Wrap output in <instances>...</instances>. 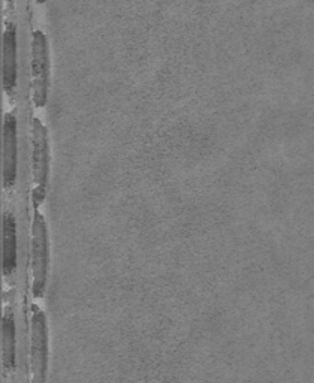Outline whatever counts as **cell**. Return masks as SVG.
<instances>
[{"label":"cell","instance_id":"cell-1","mask_svg":"<svg viewBox=\"0 0 314 383\" xmlns=\"http://www.w3.org/2000/svg\"><path fill=\"white\" fill-rule=\"evenodd\" d=\"M32 269H33V284H32L33 297L42 298L48 274V233L45 219L37 210H35L32 225Z\"/></svg>","mask_w":314,"mask_h":383},{"label":"cell","instance_id":"cell-2","mask_svg":"<svg viewBox=\"0 0 314 383\" xmlns=\"http://www.w3.org/2000/svg\"><path fill=\"white\" fill-rule=\"evenodd\" d=\"M48 181V136L47 129L39 118H33V207L43 202Z\"/></svg>","mask_w":314,"mask_h":383},{"label":"cell","instance_id":"cell-3","mask_svg":"<svg viewBox=\"0 0 314 383\" xmlns=\"http://www.w3.org/2000/svg\"><path fill=\"white\" fill-rule=\"evenodd\" d=\"M48 339L47 320L42 310L33 306L32 314V383H47Z\"/></svg>","mask_w":314,"mask_h":383},{"label":"cell","instance_id":"cell-4","mask_svg":"<svg viewBox=\"0 0 314 383\" xmlns=\"http://www.w3.org/2000/svg\"><path fill=\"white\" fill-rule=\"evenodd\" d=\"M32 77H33V102L37 108L47 104L48 91V50L47 38L36 30L32 40Z\"/></svg>","mask_w":314,"mask_h":383},{"label":"cell","instance_id":"cell-5","mask_svg":"<svg viewBox=\"0 0 314 383\" xmlns=\"http://www.w3.org/2000/svg\"><path fill=\"white\" fill-rule=\"evenodd\" d=\"M17 118L6 113L3 120V153H2V169H3V186L12 187L17 180Z\"/></svg>","mask_w":314,"mask_h":383},{"label":"cell","instance_id":"cell-6","mask_svg":"<svg viewBox=\"0 0 314 383\" xmlns=\"http://www.w3.org/2000/svg\"><path fill=\"white\" fill-rule=\"evenodd\" d=\"M2 59L3 88L8 94H12L17 85V27L12 23H6L3 32Z\"/></svg>","mask_w":314,"mask_h":383},{"label":"cell","instance_id":"cell-7","mask_svg":"<svg viewBox=\"0 0 314 383\" xmlns=\"http://www.w3.org/2000/svg\"><path fill=\"white\" fill-rule=\"evenodd\" d=\"M3 274L8 277L17 269V222L9 213H3Z\"/></svg>","mask_w":314,"mask_h":383},{"label":"cell","instance_id":"cell-8","mask_svg":"<svg viewBox=\"0 0 314 383\" xmlns=\"http://www.w3.org/2000/svg\"><path fill=\"white\" fill-rule=\"evenodd\" d=\"M2 364L5 373L15 365V322L11 311H6L2 320Z\"/></svg>","mask_w":314,"mask_h":383},{"label":"cell","instance_id":"cell-9","mask_svg":"<svg viewBox=\"0 0 314 383\" xmlns=\"http://www.w3.org/2000/svg\"><path fill=\"white\" fill-rule=\"evenodd\" d=\"M45 0H36V3H43Z\"/></svg>","mask_w":314,"mask_h":383},{"label":"cell","instance_id":"cell-10","mask_svg":"<svg viewBox=\"0 0 314 383\" xmlns=\"http://www.w3.org/2000/svg\"><path fill=\"white\" fill-rule=\"evenodd\" d=\"M6 2H12V0H6Z\"/></svg>","mask_w":314,"mask_h":383}]
</instances>
